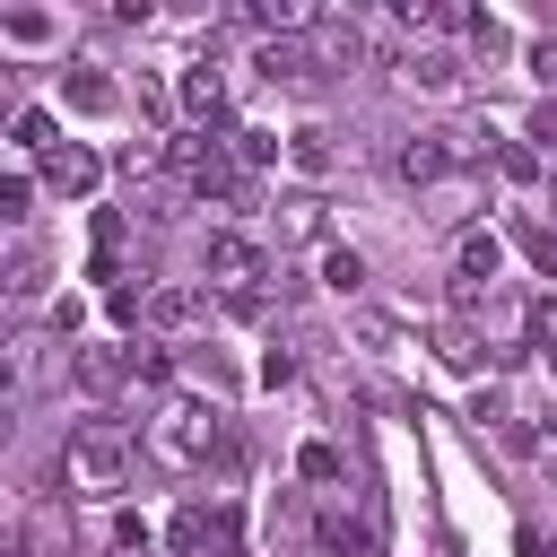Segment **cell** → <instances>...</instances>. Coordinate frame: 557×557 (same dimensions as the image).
Returning <instances> with one entry per match:
<instances>
[{
	"label": "cell",
	"mask_w": 557,
	"mask_h": 557,
	"mask_svg": "<svg viewBox=\"0 0 557 557\" xmlns=\"http://www.w3.org/2000/svg\"><path fill=\"white\" fill-rule=\"evenodd\" d=\"M278 157H287L278 131H261V122H235V131H226V165H235V174H270Z\"/></svg>",
	"instance_id": "10"
},
{
	"label": "cell",
	"mask_w": 557,
	"mask_h": 557,
	"mask_svg": "<svg viewBox=\"0 0 557 557\" xmlns=\"http://www.w3.org/2000/svg\"><path fill=\"white\" fill-rule=\"evenodd\" d=\"M122 357H131V383H148V392H174V348H165V339H131Z\"/></svg>",
	"instance_id": "17"
},
{
	"label": "cell",
	"mask_w": 557,
	"mask_h": 557,
	"mask_svg": "<svg viewBox=\"0 0 557 557\" xmlns=\"http://www.w3.org/2000/svg\"><path fill=\"white\" fill-rule=\"evenodd\" d=\"M531 70H540V78L557 87V35H540V44H531Z\"/></svg>",
	"instance_id": "32"
},
{
	"label": "cell",
	"mask_w": 557,
	"mask_h": 557,
	"mask_svg": "<svg viewBox=\"0 0 557 557\" xmlns=\"http://www.w3.org/2000/svg\"><path fill=\"white\" fill-rule=\"evenodd\" d=\"M392 174H400L409 191H435V183L453 174V157H444V139H435V131H418V139H400V148H392Z\"/></svg>",
	"instance_id": "9"
},
{
	"label": "cell",
	"mask_w": 557,
	"mask_h": 557,
	"mask_svg": "<svg viewBox=\"0 0 557 557\" xmlns=\"http://www.w3.org/2000/svg\"><path fill=\"white\" fill-rule=\"evenodd\" d=\"M261 383H270V392H278V383H296V348H278V339H270V357H261Z\"/></svg>",
	"instance_id": "29"
},
{
	"label": "cell",
	"mask_w": 557,
	"mask_h": 557,
	"mask_svg": "<svg viewBox=\"0 0 557 557\" xmlns=\"http://www.w3.org/2000/svg\"><path fill=\"white\" fill-rule=\"evenodd\" d=\"M513 244H522V252H531V261L557 278V226H548V218H522V226H513Z\"/></svg>",
	"instance_id": "24"
},
{
	"label": "cell",
	"mask_w": 557,
	"mask_h": 557,
	"mask_svg": "<svg viewBox=\"0 0 557 557\" xmlns=\"http://www.w3.org/2000/svg\"><path fill=\"white\" fill-rule=\"evenodd\" d=\"M496 165H505V183H531L540 174V148H496Z\"/></svg>",
	"instance_id": "28"
},
{
	"label": "cell",
	"mask_w": 557,
	"mask_h": 557,
	"mask_svg": "<svg viewBox=\"0 0 557 557\" xmlns=\"http://www.w3.org/2000/svg\"><path fill=\"white\" fill-rule=\"evenodd\" d=\"M61 104H70V113H113V104H122V87H113L96 61H78V70H61Z\"/></svg>",
	"instance_id": "12"
},
{
	"label": "cell",
	"mask_w": 557,
	"mask_h": 557,
	"mask_svg": "<svg viewBox=\"0 0 557 557\" xmlns=\"http://www.w3.org/2000/svg\"><path fill=\"white\" fill-rule=\"evenodd\" d=\"M183 113H191V131H218L226 122V70L218 61H191L183 70Z\"/></svg>",
	"instance_id": "8"
},
{
	"label": "cell",
	"mask_w": 557,
	"mask_h": 557,
	"mask_svg": "<svg viewBox=\"0 0 557 557\" xmlns=\"http://www.w3.org/2000/svg\"><path fill=\"white\" fill-rule=\"evenodd\" d=\"M218 444H226V409L209 392H165L157 418H148V435H139V453L157 470H174V479H200L218 461Z\"/></svg>",
	"instance_id": "1"
},
{
	"label": "cell",
	"mask_w": 557,
	"mask_h": 557,
	"mask_svg": "<svg viewBox=\"0 0 557 557\" xmlns=\"http://www.w3.org/2000/svg\"><path fill=\"white\" fill-rule=\"evenodd\" d=\"M35 287H44V252H35V244H17V252L0 261V296H35Z\"/></svg>",
	"instance_id": "22"
},
{
	"label": "cell",
	"mask_w": 557,
	"mask_h": 557,
	"mask_svg": "<svg viewBox=\"0 0 557 557\" xmlns=\"http://www.w3.org/2000/svg\"><path fill=\"white\" fill-rule=\"evenodd\" d=\"M113 548H122V557H131V548L148 557V522H139V513H113Z\"/></svg>",
	"instance_id": "30"
},
{
	"label": "cell",
	"mask_w": 557,
	"mask_h": 557,
	"mask_svg": "<svg viewBox=\"0 0 557 557\" xmlns=\"http://www.w3.org/2000/svg\"><path fill=\"white\" fill-rule=\"evenodd\" d=\"M435 357H444L453 374H479V366H487V339H479L470 322H444V331H435Z\"/></svg>",
	"instance_id": "16"
},
{
	"label": "cell",
	"mask_w": 557,
	"mask_h": 557,
	"mask_svg": "<svg viewBox=\"0 0 557 557\" xmlns=\"http://www.w3.org/2000/svg\"><path fill=\"white\" fill-rule=\"evenodd\" d=\"M104 313L113 322H139V287H104Z\"/></svg>",
	"instance_id": "31"
},
{
	"label": "cell",
	"mask_w": 557,
	"mask_h": 557,
	"mask_svg": "<svg viewBox=\"0 0 557 557\" xmlns=\"http://www.w3.org/2000/svg\"><path fill=\"white\" fill-rule=\"evenodd\" d=\"M0 35H17V44H44V35H52V17H44V9H9V17H0Z\"/></svg>",
	"instance_id": "27"
},
{
	"label": "cell",
	"mask_w": 557,
	"mask_h": 557,
	"mask_svg": "<svg viewBox=\"0 0 557 557\" xmlns=\"http://www.w3.org/2000/svg\"><path fill=\"white\" fill-rule=\"evenodd\" d=\"M0 113L17 122V70H0Z\"/></svg>",
	"instance_id": "34"
},
{
	"label": "cell",
	"mask_w": 557,
	"mask_h": 557,
	"mask_svg": "<svg viewBox=\"0 0 557 557\" xmlns=\"http://www.w3.org/2000/svg\"><path fill=\"white\" fill-rule=\"evenodd\" d=\"M9 131H17V148H35V157H52V148H61V122H52L44 104H17V122H9Z\"/></svg>",
	"instance_id": "20"
},
{
	"label": "cell",
	"mask_w": 557,
	"mask_h": 557,
	"mask_svg": "<svg viewBox=\"0 0 557 557\" xmlns=\"http://www.w3.org/2000/svg\"><path fill=\"white\" fill-rule=\"evenodd\" d=\"M453 278H461V287H496V278H505V235L461 226V235H453Z\"/></svg>",
	"instance_id": "5"
},
{
	"label": "cell",
	"mask_w": 557,
	"mask_h": 557,
	"mask_svg": "<svg viewBox=\"0 0 557 557\" xmlns=\"http://www.w3.org/2000/svg\"><path fill=\"white\" fill-rule=\"evenodd\" d=\"M522 557H557V548H548V531H522Z\"/></svg>",
	"instance_id": "35"
},
{
	"label": "cell",
	"mask_w": 557,
	"mask_h": 557,
	"mask_svg": "<svg viewBox=\"0 0 557 557\" xmlns=\"http://www.w3.org/2000/svg\"><path fill=\"white\" fill-rule=\"evenodd\" d=\"M96 174H104V157H96V148H78V139H61V148L44 157V191H61V200H87V191H96Z\"/></svg>",
	"instance_id": "7"
},
{
	"label": "cell",
	"mask_w": 557,
	"mask_h": 557,
	"mask_svg": "<svg viewBox=\"0 0 557 557\" xmlns=\"http://www.w3.org/2000/svg\"><path fill=\"white\" fill-rule=\"evenodd\" d=\"M61 479H70L78 505H113V496L131 487V435H122L113 418L70 426V444H61Z\"/></svg>",
	"instance_id": "2"
},
{
	"label": "cell",
	"mask_w": 557,
	"mask_h": 557,
	"mask_svg": "<svg viewBox=\"0 0 557 557\" xmlns=\"http://www.w3.org/2000/svg\"><path fill=\"white\" fill-rule=\"evenodd\" d=\"M70 383L104 400V392H122V383H131V357H122V348H70Z\"/></svg>",
	"instance_id": "11"
},
{
	"label": "cell",
	"mask_w": 557,
	"mask_h": 557,
	"mask_svg": "<svg viewBox=\"0 0 557 557\" xmlns=\"http://www.w3.org/2000/svg\"><path fill=\"white\" fill-rule=\"evenodd\" d=\"M400 78H409V87H426V96H453V87H461V61H453L444 44H426V52H409V61H400Z\"/></svg>",
	"instance_id": "14"
},
{
	"label": "cell",
	"mask_w": 557,
	"mask_h": 557,
	"mask_svg": "<svg viewBox=\"0 0 557 557\" xmlns=\"http://www.w3.org/2000/svg\"><path fill=\"white\" fill-rule=\"evenodd\" d=\"M322 287H331V296H357V287H366V261H357L348 244H322Z\"/></svg>",
	"instance_id": "23"
},
{
	"label": "cell",
	"mask_w": 557,
	"mask_h": 557,
	"mask_svg": "<svg viewBox=\"0 0 557 557\" xmlns=\"http://www.w3.org/2000/svg\"><path fill=\"white\" fill-rule=\"evenodd\" d=\"M200 270H209V287H218L226 305H244V296H270V278H278L270 244H252V235H235V226H218V235H209Z\"/></svg>",
	"instance_id": "3"
},
{
	"label": "cell",
	"mask_w": 557,
	"mask_h": 557,
	"mask_svg": "<svg viewBox=\"0 0 557 557\" xmlns=\"http://www.w3.org/2000/svg\"><path fill=\"white\" fill-rule=\"evenodd\" d=\"M26 209H35V183L26 174H0V226H26Z\"/></svg>",
	"instance_id": "26"
},
{
	"label": "cell",
	"mask_w": 557,
	"mask_h": 557,
	"mask_svg": "<svg viewBox=\"0 0 557 557\" xmlns=\"http://www.w3.org/2000/svg\"><path fill=\"white\" fill-rule=\"evenodd\" d=\"M252 70H261L270 87H313V78H322V61H313V44H305V35L261 44V52H252Z\"/></svg>",
	"instance_id": "6"
},
{
	"label": "cell",
	"mask_w": 557,
	"mask_h": 557,
	"mask_svg": "<svg viewBox=\"0 0 557 557\" xmlns=\"http://www.w3.org/2000/svg\"><path fill=\"white\" fill-rule=\"evenodd\" d=\"M9 435H17V418H9V400H0V453H9Z\"/></svg>",
	"instance_id": "36"
},
{
	"label": "cell",
	"mask_w": 557,
	"mask_h": 557,
	"mask_svg": "<svg viewBox=\"0 0 557 557\" xmlns=\"http://www.w3.org/2000/svg\"><path fill=\"white\" fill-rule=\"evenodd\" d=\"M400 26L409 35H461V9L453 0H400Z\"/></svg>",
	"instance_id": "19"
},
{
	"label": "cell",
	"mask_w": 557,
	"mask_h": 557,
	"mask_svg": "<svg viewBox=\"0 0 557 557\" xmlns=\"http://www.w3.org/2000/svg\"><path fill=\"white\" fill-rule=\"evenodd\" d=\"M9 374H17V357H9V348H0V383H9Z\"/></svg>",
	"instance_id": "37"
},
{
	"label": "cell",
	"mask_w": 557,
	"mask_h": 557,
	"mask_svg": "<svg viewBox=\"0 0 557 557\" xmlns=\"http://www.w3.org/2000/svg\"><path fill=\"white\" fill-rule=\"evenodd\" d=\"M296 479L331 487V479H339V444H305V453H296Z\"/></svg>",
	"instance_id": "25"
},
{
	"label": "cell",
	"mask_w": 557,
	"mask_h": 557,
	"mask_svg": "<svg viewBox=\"0 0 557 557\" xmlns=\"http://www.w3.org/2000/svg\"><path fill=\"white\" fill-rule=\"evenodd\" d=\"M287 165H296V174H331V165H339L331 131H313V122H305V131H287Z\"/></svg>",
	"instance_id": "18"
},
{
	"label": "cell",
	"mask_w": 557,
	"mask_h": 557,
	"mask_svg": "<svg viewBox=\"0 0 557 557\" xmlns=\"http://www.w3.org/2000/svg\"><path fill=\"white\" fill-rule=\"evenodd\" d=\"M313 540H322L331 557H374V513H322Z\"/></svg>",
	"instance_id": "13"
},
{
	"label": "cell",
	"mask_w": 557,
	"mask_h": 557,
	"mask_svg": "<svg viewBox=\"0 0 557 557\" xmlns=\"http://www.w3.org/2000/svg\"><path fill=\"white\" fill-rule=\"evenodd\" d=\"M531 139H540V148H557V104H540V113H531Z\"/></svg>",
	"instance_id": "33"
},
{
	"label": "cell",
	"mask_w": 557,
	"mask_h": 557,
	"mask_svg": "<svg viewBox=\"0 0 557 557\" xmlns=\"http://www.w3.org/2000/svg\"><path fill=\"white\" fill-rule=\"evenodd\" d=\"M470 200H479V174H461V183L444 174V183H435V209H426V218H435V226H461V218H470Z\"/></svg>",
	"instance_id": "21"
},
{
	"label": "cell",
	"mask_w": 557,
	"mask_h": 557,
	"mask_svg": "<svg viewBox=\"0 0 557 557\" xmlns=\"http://www.w3.org/2000/svg\"><path fill=\"white\" fill-rule=\"evenodd\" d=\"M209 531H218V505H183V513L165 522V548H174V557H209Z\"/></svg>",
	"instance_id": "15"
},
{
	"label": "cell",
	"mask_w": 557,
	"mask_h": 557,
	"mask_svg": "<svg viewBox=\"0 0 557 557\" xmlns=\"http://www.w3.org/2000/svg\"><path fill=\"white\" fill-rule=\"evenodd\" d=\"M200 313H209V287H183V278L139 287V322H148V331H191Z\"/></svg>",
	"instance_id": "4"
}]
</instances>
